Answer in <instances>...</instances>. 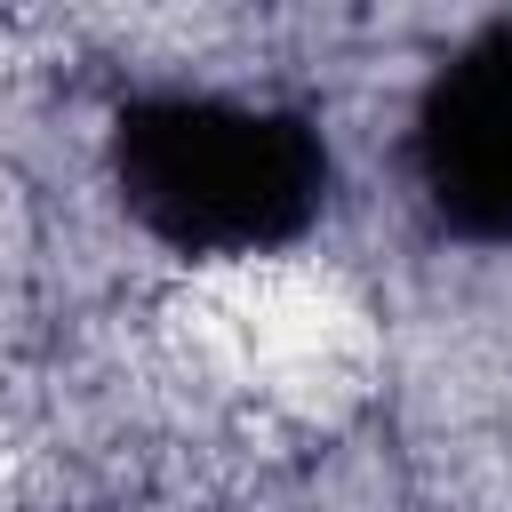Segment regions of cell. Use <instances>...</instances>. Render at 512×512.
Listing matches in <instances>:
<instances>
[{"label": "cell", "instance_id": "cell-1", "mask_svg": "<svg viewBox=\"0 0 512 512\" xmlns=\"http://www.w3.org/2000/svg\"><path fill=\"white\" fill-rule=\"evenodd\" d=\"M128 216L176 256H264L320 224L328 144L312 120L232 96H144L112 128Z\"/></svg>", "mask_w": 512, "mask_h": 512}, {"label": "cell", "instance_id": "cell-2", "mask_svg": "<svg viewBox=\"0 0 512 512\" xmlns=\"http://www.w3.org/2000/svg\"><path fill=\"white\" fill-rule=\"evenodd\" d=\"M416 184L456 240H512V24L440 64L416 112Z\"/></svg>", "mask_w": 512, "mask_h": 512}]
</instances>
